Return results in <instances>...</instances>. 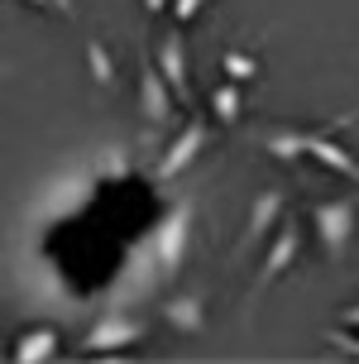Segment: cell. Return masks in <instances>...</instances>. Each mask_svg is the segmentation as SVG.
<instances>
[{"instance_id": "cell-13", "label": "cell", "mask_w": 359, "mask_h": 364, "mask_svg": "<svg viewBox=\"0 0 359 364\" xmlns=\"http://www.w3.org/2000/svg\"><path fill=\"white\" fill-rule=\"evenodd\" d=\"M211 115L225 129L240 125V115H245V82H220V87L211 91Z\"/></svg>"}, {"instance_id": "cell-16", "label": "cell", "mask_w": 359, "mask_h": 364, "mask_svg": "<svg viewBox=\"0 0 359 364\" xmlns=\"http://www.w3.org/2000/svg\"><path fill=\"white\" fill-rule=\"evenodd\" d=\"M326 341L341 350V355H350V360H359V336L350 326H336V331H326Z\"/></svg>"}, {"instance_id": "cell-2", "label": "cell", "mask_w": 359, "mask_h": 364, "mask_svg": "<svg viewBox=\"0 0 359 364\" xmlns=\"http://www.w3.org/2000/svg\"><path fill=\"white\" fill-rule=\"evenodd\" d=\"M297 255H302V225H297L292 216H278V225H273L269 240H264V259H259V273H254L250 307L283 278L287 269H292V264H297Z\"/></svg>"}, {"instance_id": "cell-22", "label": "cell", "mask_w": 359, "mask_h": 364, "mask_svg": "<svg viewBox=\"0 0 359 364\" xmlns=\"http://www.w3.org/2000/svg\"><path fill=\"white\" fill-rule=\"evenodd\" d=\"M0 360H5V350H0Z\"/></svg>"}, {"instance_id": "cell-11", "label": "cell", "mask_w": 359, "mask_h": 364, "mask_svg": "<svg viewBox=\"0 0 359 364\" xmlns=\"http://www.w3.org/2000/svg\"><path fill=\"white\" fill-rule=\"evenodd\" d=\"M306 134H311V129H302V125H269V129H259V144H264V154L278 159L283 168H297L302 154H306Z\"/></svg>"}, {"instance_id": "cell-19", "label": "cell", "mask_w": 359, "mask_h": 364, "mask_svg": "<svg viewBox=\"0 0 359 364\" xmlns=\"http://www.w3.org/2000/svg\"><path fill=\"white\" fill-rule=\"evenodd\" d=\"M341 321H345V326H350V331H359V302H350V307L341 311Z\"/></svg>"}, {"instance_id": "cell-18", "label": "cell", "mask_w": 359, "mask_h": 364, "mask_svg": "<svg viewBox=\"0 0 359 364\" xmlns=\"http://www.w3.org/2000/svg\"><path fill=\"white\" fill-rule=\"evenodd\" d=\"M48 10L63 19H77V0H48Z\"/></svg>"}, {"instance_id": "cell-20", "label": "cell", "mask_w": 359, "mask_h": 364, "mask_svg": "<svg viewBox=\"0 0 359 364\" xmlns=\"http://www.w3.org/2000/svg\"><path fill=\"white\" fill-rule=\"evenodd\" d=\"M144 10H149V15H163V10H168V0H144Z\"/></svg>"}, {"instance_id": "cell-5", "label": "cell", "mask_w": 359, "mask_h": 364, "mask_svg": "<svg viewBox=\"0 0 359 364\" xmlns=\"http://www.w3.org/2000/svg\"><path fill=\"white\" fill-rule=\"evenodd\" d=\"M206 144H211V125H206L201 115H192V120L173 134V144L163 149L159 168H154V182H159V187H168L173 178H182V173L201 159V149H206Z\"/></svg>"}, {"instance_id": "cell-1", "label": "cell", "mask_w": 359, "mask_h": 364, "mask_svg": "<svg viewBox=\"0 0 359 364\" xmlns=\"http://www.w3.org/2000/svg\"><path fill=\"white\" fill-rule=\"evenodd\" d=\"M306 220H311V235L321 245L326 259L341 264L355 245V230H359V197H321L306 206Z\"/></svg>"}, {"instance_id": "cell-4", "label": "cell", "mask_w": 359, "mask_h": 364, "mask_svg": "<svg viewBox=\"0 0 359 364\" xmlns=\"http://www.w3.org/2000/svg\"><path fill=\"white\" fill-rule=\"evenodd\" d=\"M144 336H149V321L144 316H134V311H106L82 336V355H120V350L139 346Z\"/></svg>"}, {"instance_id": "cell-6", "label": "cell", "mask_w": 359, "mask_h": 364, "mask_svg": "<svg viewBox=\"0 0 359 364\" xmlns=\"http://www.w3.org/2000/svg\"><path fill=\"white\" fill-rule=\"evenodd\" d=\"M355 120H359V110L341 115L336 125H326V129H311V134H306V154H311L326 173H336V178H345V182H355V187H359V159L341 144V139H336V129L355 125Z\"/></svg>"}, {"instance_id": "cell-12", "label": "cell", "mask_w": 359, "mask_h": 364, "mask_svg": "<svg viewBox=\"0 0 359 364\" xmlns=\"http://www.w3.org/2000/svg\"><path fill=\"white\" fill-rule=\"evenodd\" d=\"M58 346H63V336H58L53 326H34L15 341V360L19 364H48L58 355Z\"/></svg>"}, {"instance_id": "cell-15", "label": "cell", "mask_w": 359, "mask_h": 364, "mask_svg": "<svg viewBox=\"0 0 359 364\" xmlns=\"http://www.w3.org/2000/svg\"><path fill=\"white\" fill-rule=\"evenodd\" d=\"M220 63H225V77H230V82H250V77L259 73V63H254L245 48H225V53H220Z\"/></svg>"}, {"instance_id": "cell-7", "label": "cell", "mask_w": 359, "mask_h": 364, "mask_svg": "<svg viewBox=\"0 0 359 364\" xmlns=\"http://www.w3.org/2000/svg\"><path fill=\"white\" fill-rule=\"evenodd\" d=\"M283 211H287V192H283V187H264V192L254 197L250 220H245V230H240V245H235V255H230L235 264H240L245 255H254V250L269 240V230L278 225V216H283Z\"/></svg>"}, {"instance_id": "cell-8", "label": "cell", "mask_w": 359, "mask_h": 364, "mask_svg": "<svg viewBox=\"0 0 359 364\" xmlns=\"http://www.w3.org/2000/svg\"><path fill=\"white\" fill-rule=\"evenodd\" d=\"M159 321H168L182 336H201L206 331V288H182L159 302Z\"/></svg>"}, {"instance_id": "cell-10", "label": "cell", "mask_w": 359, "mask_h": 364, "mask_svg": "<svg viewBox=\"0 0 359 364\" xmlns=\"http://www.w3.org/2000/svg\"><path fill=\"white\" fill-rule=\"evenodd\" d=\"M154 68H159V77L168 82V91H173L178 101H187V96H192V68H187V43H182V34H178V29L159 38Z\"/></svg>"}, {"instance_id": "cell-9", "label": "cell", "mask_w": 359, "mask_h": 364, "mask_svg": "<svg viewBox=\"0 0 359 364\" xmlns=\"http://www.w3.org/2000/svg\"><path fill=\"white\" fill-rule=\"evenodd\" d=\"M139 110H144V120H149V129H168L173 125V110H178V96L168 91V82L159 77L154 63L139 68Z\"/></svg>"}, {"instance_id": "cell-17", "label": "cell", "mask_w": 359, "mask_h": 364, "mask_svg": "<svg viewBox=\"0 0 359 364\" xmlns=\"http://www.w3.org/2000/svg\"><path fill=\"white\" fill-rule=\"evenodd\" d=\"M201 5H206V0H168V15L178 19V24H192V19L201 15Z\"/></svg>"}, {"instance_id": "cell-14", "label": "cell", "mask_w": 359, "mask_h": 364, "mask_svg": "<svg viewBox=\"0 0 359 364\" xmlns=\"http://www.w3.org/2000/svg\"><path fill=\"white\" fill-rule=\"evenodd\" d=\"M87 68H91V82L96 87H110L115 82V63H110V48L101 38H87Z\"/></svg>"}, {"instance_id": "cell-21", "label": "cell", "mask_w": 359, "mask_h": 364, "mask_svg": "<svg viewBox=\"0 0 359 364\" xmlns=\"http://www.w3.org/2000/svg\"><path fill=\"white\" fill-rule=\"evenodd\" d=\"M24 5H34V10H48V0H24Z\"/></svg>"}, {"instance_id": "cell-3", "label": "cell", "mask_w": 359, "mask_h": 364, "mask_svg": "<svg viewBox=\"0 0 359 364\" xmlns=\"http://www.w3.org/2000/svg\"><path fill=\"white\" fill-rule=\"evenodd\" d=\"M187 240H192V206L178 201V206L154 225V240H149L154 269H159L163 278H173V273L182 269V259H187Z\"/></svg>"}, {"instance_id": "cell-23", "label": "cell", "mask_w": 359, "mask_h": 364, "mask_svg": "<svg viewBox=\"0 0 359 364\" xmlns=\"http://www.w3.org/2000/svg\"><path fill=\"white\" fill-rule=\"evenodd\" d=\"M0 73H5V68H0Z\"/></svg>"}]
</instances>
